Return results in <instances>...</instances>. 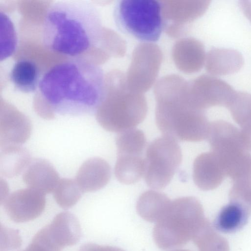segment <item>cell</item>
<instances>
[{"instance_id": "cell-33", "label": "cell", "mask_w": 251, "mask_h": 251, "mask_svg": "<svg viewBox=\"0 0 251 251\" xmlns=\"http://www.w3.org/2000/svg\"><path fill=\"white\" fill-rule=\"evenodd\" d=\"M21 251H51L42 245L32 240L31 242L24 250Z\"/></svg>"}, {"instance_id": "cell-15", "label": "cell", "mask_w": 251, "mask_h": 251, "mask_svg": "<svg viewBox=\"0 0 251 251\" xmlns=\"http://www.w3.org/2000/svg\"><path fill=\"white\" fill-rule=\"evenodd\" d=\"M111 177V168L106 161L99 157L86 160L79 168L75 179L83 193L98 191L104 187Z\"/></svg>"}, {"instance_id": "cell-4", "label": "cell", "mask_w": 251, "mask_h": 251, "mask_svg": "<svg viewBox=\"0 0 251 251\" xmlns=\"http://www.w3.org/2000/svg\"><path fill=\"white\" fill-rule=\"evenodd\" d=\"M202 206L197 199L185 197L171 201L154 226L156 245L162 250L184 246L202 226Z\"/></svg>"}, {"instance_id": "cell-30", "label": "cell", "mask_w": 251, "mask_h": 251, "mask_svg": "<svg viewBox=\"0 0 251 251\" xmlns=\"http://www.w3.org/2000/svg\"><path fill=\"white\" fill-rule=\"evenodd\" d=\"M229 196L230 200L240 201L251 209V184L232 185Z\"/></svg>"}, {"instance_id": "cell-5", "label": "cell", "mask_w": 251, "mask_h": 251, "mask_svg": "<svg viewBox=\"0 0 251 251\" xmlns=\"http://www.w3.org/2000/svg\"><path fill=\"white\" fill-rule=\"evenodd\" d=\"M116 92L112 97H106L97 109L96 118L100 126L114 132L134 128L146 117L147 103L141 93L129 89L126 75L116 73Z\"/></svg>"}, {"instance_id": "cell-6", "label": "cell", "mask_w": 251, "mask_h": 251, "mask_svg": "<svg viewBox=\"0 0 251 251\" xmlns=\"http://www.w3.org/2000/svg\"><path fill=\"white\" fill-rule=\"evenodd\" d=\"M113 17L120 30L147 43L159 40L165 25L162 3L155 0H120Z\"/></svg>"}, {"instance_id": "cell-29", "label": "cell", "mask_w": 251, "mask_h": 251, "mask_svg": "<svg viewBox=\"0 0 251 251\" xmlns=\"http://www.w3.org/2000/svg\"><path fill=\"white\" fill-rule=\"evenodd\" d=\"M22 240L19 233L15 230L1 225L0 251H9L16 249L21 245Z\"/></svg>"}, {"instance_id": "cell-25", "label": "cell", "mask_w": 251, "mask_h": 251, "mask_svg": "<svg viewBox=\"0 0 251 251\" xmlns=\"http://www.w3.org/2000/svg\"><path fill=\"white\" fill-rule=\"evenodd\" d=\"M145 159L142 155L117 154L115 166V175L117 179L125 184L137 182L144 176Z\"/></svg>"}, {"instance_id": "cell-13", "label": "cell", "mask_w": 251, "mask_h": 251, "mask_svg": "<svg viewBox=\"0 0 251 251\" xmlns=\"http://www.w3.org/2000/svg\"><path fill=\"white\" fill-rule=\"evenodd\" d=\"M32 126L29 119L11 107H5L0 115V147L25 143L30 137Z\"/></svg>"}, {"instance_id": "cell-12", "label": "cell", "mask_w": 251, "mask_h": 251, "mask_svg": "<svg viewBox=\"0 0 251 251\" xmlns=\"http://www.w3.org/2000/svg\"><path fill=\"white\" fill-rule=\"evenodd\" d=\"M45 194L27 188L8 195L0 202L8 217L16 223H24L38 217L46 206Z\"/></svg>"}, {"instance_id": "cell-24", "label": "cell", "mask_w": 251, "mask_h": 251, "mask_svg": "<svg viewBox=\"0 0 251 251\" xmlns=\"http://www.w3.org/2000/svg\"><path fill=\"white\" fill-rule=\"evenodd\" d=\"M171 201L162 192L155 190L147 191L139 197L136 210L145 220L156 223L164 213Z\"/></svg>"}, {"instance_id": "cell-17", "label": "cell", "mask_w": 251, "mask_h": 251, "mask_svg": "<svg viewBox=\"0 0 251 251\" xmlns=\"http://www.w3.org/2000/svg\"><path fill=\"white\" fill-rule=\"evenodd\" d=\"M251 209L243 202L230 200L228 203L220 210L213 222L214 228L225 234L234 233L242 229L247 224Z\"/></svg>"}, {"instance_id": "cell-28", "label": "cell", "mask_w": 251, "mask_h": 251, "mask_svg": "<svg viewBox=\"0 0 251 251\" xmlns=\"http://www.w3.org/2000/svg\"><path fill=\"white\" fill-rule=\"evenodd\" d=\"M1 61L9 57L15 51L18 45V37L14 23L8 15L0 12Z\"/></svg>"}, {"instance_id": "cell-22", "label": "cell", "mask_w": 251, "mask_h": 251, "mask_svg": "<svg viewBox=\"0 0 251 251\" xmlns=\"http://www.w3.org/2000/svg\"><path fill=\"white\" fill-rule=\"evenodd\" d=\"M166 1L162 3V14L164 20L170 19L174 24L180 25L182 22L193 21L201 15L207 9L210 1L197 0L188 2Z\"/></svg>"}, {"instance_id": "cell-18", "label": "cell", "mask_w": 251, "mask_h": 251, "mask_svg": "<svg viewBox=\"0 0 251 251\" xmlns=\"http://www.w3.org/2000/svg\"><path fill=\"white\" fill-rule=\"evenodd\" d=\"M173 57L177 66L185 73L199 71L205 63L206 55L203 44L194 39H185L174 47Z\"/></svg>"}, {"instance_id": "cell-23", "label": "cell", "mask_w": 251, "mask_h": 251, "mask_svg": "<svg viewBox=\"0 0 251 251\" xmlns=\"http://www.w3.org/2000/svg\"><path fill=\"white\" fill-rule=\"evenodd\" d=\"M31 162L28 150L18 145H8L0 147V173L12 178L20 174Z\"/></svg>"}, {"instance_id": "cell-14", "label": "cell", "mask_w": 251, "mask_h": 251, "mask_svg": "<svg viewBox=\"0 0 251 251\" xmlns=\"http://www.w3.org/2000/svg\"><path fill=\"white\" fill-rule=\"evenodd\" d=\"M225 176L222 164L213 152H203L195 159L193 178L195 184L200 189L208 191L217 188Z\"/></svg>"}, {"instance_id": "cell-1", "label": "cell", "mask_w": 251, "mask_h": 251, "mask_svg": "<svg viewBox=\"0 0 251 251\" xmlns=\"http://www.w3.org/2000/svg\"><path fill=\"white\" fill-rule=\"evenodd\" d=\"M39 89L41 101L53 114L77 115L96 112L107 85L101 68L79 57L50 68L42 76Z\"/></svg>"}, {"instance_id": "cell-27", "label": "cell", "mask_w": 251, "mask_h": 251, "mask_svg": "<svg viewBox=\"0 0 251 251\" xmlns=\"http://www.w3.org/2000/svg\"><path fill=\"white\" fill-rule=\"evenodd\" d=\"M52 193L56 203L65 209L75 205L83 193L76 180L69 178L60 179Z\"/></svg>"}, {"instance_id": "cell-19", "label": "cell", "mask_w": 251, "mask_h": 251, "mask_svg": "<svg viewBox=\"0 0 251 251\" xmlns=\"http://www.w3.org/2000/svg\"><path fill=\"white\" fill-rule=\"evenodd\" d=\"M244 64L239 51L230 49L213 48L206 55L205 66L211 75H225L238 72Z\"/></svg>"}, {"instance_id": "cell-7", "label": "cell", "mask_w": 251, "mask_h": 251, "mask_svg": "<svg viewBox=\"0 0 251 251\" xmlns=\"http://www.w3.org/2000/svg\"><path fill=\"white\" fill-rule=\"evenodd\" d=\"M145 159L147 185L153 189H161L170 182L181 162V149L176 140L163 135L149 145Z\"/></svg>"}, {"instance_id": "cell-31", "label": "cell", "mask_w": 251, "mask_h": 251, "mask_svg": "<svg viewBox=\"0 0 251 251\" xmlns=\"http://www.w3.org/2000/svg\"><path fill=\"white\" fill-rule=\"evenodd\" d=\"M78 251H125L115 247L100 245L95 243H87L82 245Z\"/></svg>"}, {"instance_id": "cell-9", "label": "cell", "mask_w": 251, "mask_h": 251, "mask_svg": "<svg viewBox=\"0 0 251 251\" xmlns=\"http://www.w3.org/2000/svg\"><path fill=\"white\" fill-rule=\"evenodd\" d=\"M161 60V52L158 47L147 43L139 45L126 75L129 89L141 93L148 90L156 77Z\"/></svg>"}, {"instance_id": "cell-3", "label": "cell", "mask_w": 251, "mask_h": 251, "mask_svg": "<svg viewBox=\"0 0 251 251\" xmlns=\"http://www.w3.org/2000/svg\"><path fill=\"white\" fill-rule=\"evenodd\" d=\"M155 95L156 123L163 135L188 142L207 139L210 123L204 111L194 109L187 104L179 85H163L155 91Z\"/></svg>"}, {"instance_id": "cell-11", "label": "cell", "mask_w": 251, "mask_h": 251, "mask_svg": "<svg viewBox=\"0 0 251 251\" xmlns=\"http://www.w3.org/2000/svg\"><path fill=\"white\" fill-rule=\"evenodd\" d=\"M207 139L211 151L218 156L223 167L248 151L245 147L240 130L224 120L210 123Z\"/></svg>"}, {"instance_id": "cell-2", "label": "cell", "mask_w": 251, "mask_h": 251, "mask_svg": "<svg viewBox=\"0 0 251 251\" xmlns=\"http://www.w3.org/2000/svg\"><path fill=\"white\" fill-rule=\"evenodd\" d=\"M100 15L91 2L58 0L46 13L42 40L50 51L73 58L99 46L104 35Z\"/></svg>"}, {"instance_id": "cell-26", "label": "cell", "mask_w": 251, "mask_h": 251, "mask_svg": "<svg viewBox=\"0 0 251 251\" xmlns=\"http://www.w3.org/2000/svg\"><path fill=\"white\" fill-rule=\"evenodd\" d=\"M116 144L117 154L142 155L146 145V138L142 130L134 128L119 132Z\"/></svg>"}, {"instance_id": "cell-16", "label": "cell", "mask_w": 251, "mask_h": 251, "mask_svg": "<svg viewBox=\"0 0 251 251\" xmlns=\"http://www.w3.org/2000/svg\"><path fill=\"white\" fill-rule=\"evenodd\" d=\"M23 180L28 188L46 195L53 192L60 179L51 164L45 159H36L25 170Z\"/></svg>"}, {"instance_id": "cell-10", "label": "cell", "mask_w": 251, "mask_h": 251, "mask_svg": "<svg viewBox=\"0 0 251 251\" xmlns=\"http://www.w3.org/2000/svg\"><path fill=\"white\" fill-rule=\"evenodd\" d=\"M81 235V226L77 218L69 212H62L39 230L32 239L51 251H61L78 243Z\"/></svg>"}, {"instance_id": "cell-20", "label": "cell", "mask_w": 251, "mask_h": 251, "mask_svg": "<svg viewBox=\"0 0 251 251\" xmlns=\"http://www.w3.org/2000/svg\"><path fill=\"white\" fill-rule=\"evenodd\" d=\"M226 108L241 128L246 149L251 151V94L246 92L235 91Z\"/></svg>"}, {"instance_id": "cell-21", "label": "cell", "mask_w": 251, "mask_h": 251, "mask_svg": "<svg viewBox=\"0 0 251 251\" xmlns=\"http://www.w3.org/2000/svg\"><path fill=\"white\" fill-rule=\"evenodd\" d=\"M41 78L37 64L27 59L15 62L9 73V79L14 89L25 94L35 92L39 88Z\"/></svg>"}, {"instance_id": "cell-8", "label": "cell", "mask_w": 251, "mask_h": 251, "mask_svg": "<svg viewBox=\"0 0 251 251\" xmlns=\"http://www.w3.org/2000/svg\"><path fill=\"white\" fill-rule=\"evenodd\" d=\"M235 92L224 80L201 75L187 82L185 98L191 107L204 111L215 106L226 107Z\"/></svg>"}, {"instance_id": "cell-32", "label": "cell", "mask_w": 251, "mask_h": 251, "mask_svg": "<svg viewBox=\"0 0 251 251\" xmlns=\"http://www.w3.org/2000/svg\"><path fill=\"white\" fill-rule=\"evenodd\" d=\"M239 5L245 16L251 22V0H241Z\"/></svg>"}]
</instances>
